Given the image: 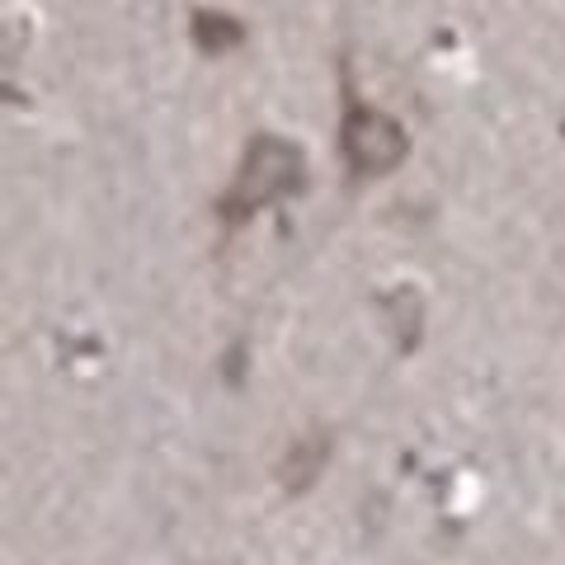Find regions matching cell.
Returning a JSON list of instances; mask_svg holds the SVG:
<instances>
[{
	"instance_id": "obj_1",
	"label": "cell",
	"mask_w": 565,
	"mask_h": 565,
	"mask_svg": "<svg viewBox=\"0 0 565 565\" xmlns=\"http://www.w3.org/2000/svg\"><path fill=\"white\" fill-rule=\"evenodd\" d=\"M302 184H307V161H302V151H297L292 141H278V137H269V132H259V137L250 141V151H245L236 184L217 199V212H222L226 226H236V222H245V217H255L264 203L288 199V193H297Z\"/></svg>"
},
{
	"instance_id": "obj_2",
	"label": "cell",
	"mask_w": 565,
	"mask_h": 565,
	"mask_svg": "<svg viewBox=\"0 0 565 565\" xmlns=\"http://www.w3.org/2000/svg\"><path fill=\"white\" fill-rule=\"evenodd\" d=\"M340 151L349 170L359 174H386L405 161L411 141H405V128L392 118L373 109V104H349L344 109V128H340Z\"/></svg>"
},
{
	"instance_id": "obj_3",
	"label": "cell",
	"mask_w": 565,
	"mask_h": 565,
	"mask_svg": "<svg viewBox=\"0 0 565 565\" xmlns=\"http://www.w3.org/2000/svg\"><path fill=\"white\" fill-rule=\"evenodd\" d=\"M321 467H326V434H302L288 448V457H282L278 481H282V490H288V494H302L316 476H321Z\"/></svg>"
},
{
	"instance_id": "obj_4",
	"label": "cell",
	"mask_w": 565,
	"mask_h": 565,
	"mask_svg": "<svg viewBox=\"0 0 565 565\" xmlns=\"http://www.w3.org/2000/svg\"><path fill=\"white\" fill-rule=\"evenodd\" d=\"M199 39L207 43V52H217L222 43H236L241 29H236V24H226V29H222V24H199Z\"/></svg>"
}]
</instances>
